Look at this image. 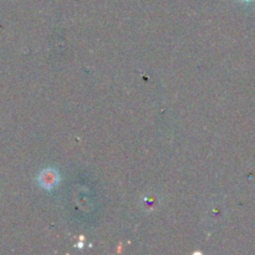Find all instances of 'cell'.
Returning a JSON list of instances; mask_svg holds the SVG:
<instances>
[{
  "label": "cell",
  "instance_id": "obj_1",
  "mask_svg": "<svg viewBox=\"0 0 255 255\" xmlns=\"http://www.w3.org/2000/svg\"><path fill=\"white\" fill-rule=\"evenodd\" d=\"M39 183L46 189L55 188L59 183V173L52 168L44 169L39 176Z\"/></svg>",
  "mask_w": 255,
  "mask_h": 255
},
{
  "label": "cell",
  "instance_id": "obj_2",
  "mask_svg": "<svg viewBox=\"0 0 255 255\" xmlns=\"http://www.w3.org/2000/svg\"><path fill=\"white\" fill-rule=\"evenodd\" d=\"M243 1H252V0H243Z\"/></svg>",
  "mask_w": 255,
  "mask_h": 255
}]
</instances>
